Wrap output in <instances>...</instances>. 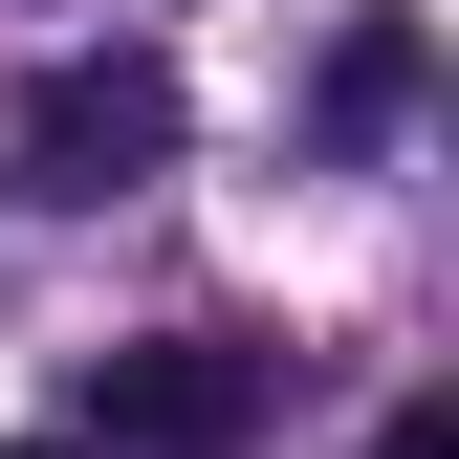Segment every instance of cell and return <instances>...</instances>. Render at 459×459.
Returning a JSON list of instances; mask_svg holds the SVG:
<instances>
[{
    "instance_id": "6da1fadb",
    "label": "cell",
    "mask_w": 459,
    "mask_h": 459,
    "mask_svg": "<svg viewBox=\"0 0 459 459\" xmlns=\"http://www.w3.org/2000/svg\"><path fill=\"white\" fill-rule=\"evenodd\" d=\"M22 176H44V197H132V176H176V66H153V44H66V66L22 88Z\"/></svg>"
},
{
    "instance_id": "7a4b0ae2",
    "label": "cell",
    "mask_w": 459,
    "mask_h": 459,
    "mask_svg": "<svg viewBox=\"0 0 459 459\" xmlns=\"http://www.w3.org/2000/svg\"><path fill=\"white\" fill-rule=\"evenodd\" d=\"M241 351H109L88 372V437H132V459H241Z\"/></svg>"
},
{
    "instance_id": "3957f363",
    "label": "cell",
    "mask_w": 459,
    "mask_h": 459,
    "mask_svg": "<svg viewBox=\"0 0 459 459\" xmlns=\"http://www.w3.org/2000/svg\"><path fill=\"white\" fill-rule=\"evenodd\" d=\"M394 109H416V22H351L328 44V132H394Z\"/></svg>"
},
{
    "instance_id": "277c9868",
    "label": "cell",
    "mask_w": 459,
    "mask_h": 459,
    "mask_svg": "<svg viewBox=\"0 0 459 459\" xmlns=\"http://www.w3.org/2000/svg\"><path fill=\"white\" fill-rule=\"evenodd\" d=\"M372 459H459V416H437V394H416V416H394V437H372Z\"/></svg>"
},
{
    "instance_id": "5b68a950",
    "label": "cell",
    "mask_w": 459,
    "mask_h": 459,
    "mask_svg": "<svg viewBox=\"0 0 459 459\" xmlns=\"http://www.w3.org/2000/svg\"><path fill=\"white\" fill-rule=\"evenodd\" d=\"M22 459H66V437H22Z\"/></svg>"
}]
</instances>
